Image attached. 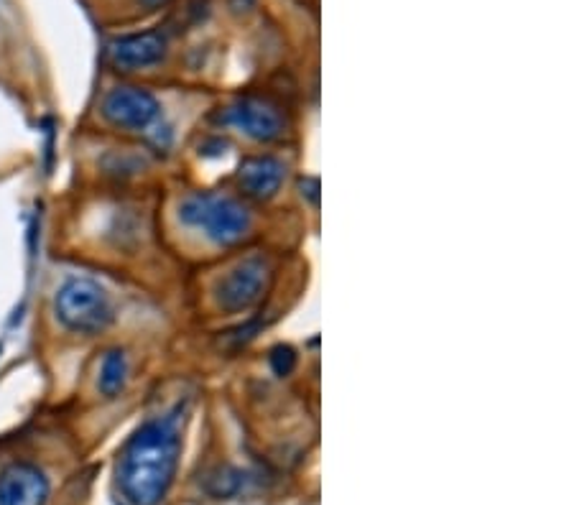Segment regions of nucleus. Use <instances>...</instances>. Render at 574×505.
Masks as SVG:
<instances>
[{
    "label": "nucleus",
    "instance_id": "f257e3e1",
    "mask_svg": "<svg viewBox=\"0 0 574 505\" xmlns=\"http://www.w3.org/2000/svg\"><path fill=\"white\" fill-rule=\"evenodd\" d=\"M179 432L171 419L148 421L120 454V490L131 505H159L179 465Z\"/></svg>",
    "mask_w": 574,
    "mask_h": 505
},
{
    "label": "nucleus",
    "instance_id": "f03ea898",
    "mask_svg": "<svg viewBox=\"0 0 574 505\" xmlns=\"http://www.w3.org/2000/svg\"><path fill=\"white\" fill-rule=\"evenodd\" d=\"M179 220L225 248L240 243L253 227L251 210L240 199L217 192H194L184 197L182 207H179Z\"/></svg>",
    "mask_w": 574,
    "mask_h": 505
},
{
    "label": "nucleus",
    "instance_id": "7ed1b4c3",
    "mask_svg": "<svg viewBox=\"0 0 574 505\" xmlns=\"http://www.w3.org/2000/svg\"><path fill=\"white\" fill-rule=\"evenodd\" d=\"M57 319L77 335H100L113 324V304L100 284L92 279H69L59 286L54 299Z\"/></svg>",
    "mask_w": 574,
    "mask_h": 505
},
{
    "label": "nucleus",
    "instance_id": "20e7f679",
    "mask_svg": "<svg viewBox=\"0 0 574 505\" xmlns=\"http://www.w3.org/2000/svg\"><path fill=\"white\" fill-rule=\"evenodd\" d=\"M273 284V266L268 258L251 256L243 258L238 266L228 271V276L217 284V307L222 312L238 314L248 312L268 294Z\"/></svg>",
    "mask_w": 574,
    "mask_h": 505
},
{
    "label": "nucleus",
    "instance_id": "39448f33",
    "mask_svg": "<svg viewBox=\"0 0 574 505\" xmlns=\"http://www.w3.org/2000/svg\"><path fill=\"white\" fill-rule=\"evenodd\" d=\"M222 123L233 125L253 141L271 143L286 133V120L279 105L268 103L263 97H240L230 108L222 110Z\"/></svg>",
    "mask_w": 574,
    "mask_h": 505
},
{
    "label": "nucleus",
    "instance_id": "423d86ee",
    "mask_svg": "<svg viewBox=\"0 0 574 505\" xmlns=\"http://www.w3.org/2000/svg\"><path fill=\"white\" fill-rule=\"evenodd\" d=\"M159 100L143 87H113L103 100V115L123 131H146L159 118Z\"/></svg>",
    "mask_w": 574,
    "mask_h": 505
},
{
    "label": "nucleus",
    "instance_id": "0eeeda50",
    "mask_svg": "<svg viewBox=\"0 0 574 505\" xmlns=\"http://www.w3.org/2000/svg\"><path fill=\"white\" fill-rule=\"evenodd\" d=\"M49 480L29 462H13L0 472V505H46Z\"/></svg>",
    "mask_w": 574,
    "mask_h": 505
},
{
    "label": "nucleus",
    "instance_id": "6e6552de",
    "mask_svg": "<svg viewBox=\"0 0 574 505\" xmlns=\"http://www.w3.org/2000/svg\"><path fill=\"white\" fill-rule=\"evenodd\" d=\"M286 176V166L273 156H251L238 169V187L245 197L266 202L276 197Z\"/></svg>",
    "mask_w": 574,
    "mask_h": 505
},
{
    "label": "nucleus",
    "instance_id": "1a4fd4ad",
    "mask_svg": "<svg viewBox=\"0 0 574 505\" xmlns=\"http://www.w3.org/2000/svg\"><path fill=\"white\" fill-rule=\"evenodd\" d=\"M166 54V39L159 31L123 36L110 44V62L120 69H143L161 62Z\"/></svg>",
    "mask_w": 574,
    "mask_h": 505
},
{
    "label": "nucleus",
    "instance_id": "9d476101",
    "mask_svg": "<svg viewBox=\"0 0 574 505\" xmlns=\"http://www.w3.org/2000/svg\"><path fill=\"white\" fill-rule=\"evenodd\" d=\"M128 383V358L123 350H110L100 363V378H97V388L108 398L118 396Z\"/></svg>",
    "mask_w": 574,
    "mask_h": 505
},
{
    "label": "nucleus",
    "instance_id": "9b49d317",
    "mask_svg": "<svg viewBox=\"0 0 574 505\" xmlns=\"http://www.w3.org/2000/svg\"><path fill=\"white\" fill-rule=\"evenodd\" d=\"M273 368H276L279 375L289 373V370L294 368V352H291L289 347H279V350L273 352Z\"/></svg>",
    "mask_w": 574,
    "mask_h": 505
},
{
    "label": "nucleus",
    "instance_id": "f8f14e48",
    "mask_svg": "<svg viewBox=\"0 0 574 505\" xmlns=\"http://www.w3.org/2000/svg\"><path fill=\"white\" fill-rule=\"evenodd\" d=\"M143 8H148V11H154V8H161V6H166L169 0H138Z\"/></svg>",
    "mask_w": 574,
    "mask_h": 505
}]
</instances>
